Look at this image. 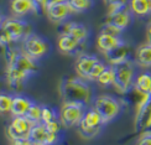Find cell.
<instances>
[{"label": "cell", "mask_w": 151, "mask_h": 145, "mask_svg": "<svg viewBox=\"0 0 151 145\" xmlns=\"http://www.w3.org/2000/svg\"><path fill=\"white\" fill-rule=\"evenodd\" d=\"M50 50L48 43L35 34H30L22 40V52L26 53L30 58L40 60L43 56H46Z\"/></svg>", "instance_id": "obj_6"}, {"label": "cell", "mask_w": 151, "mask_h": 145, "mask_svg": "<svg viewBox=\"0 0 151 145\" xmlns=\"http://www.w3.org/2000/svg\"><path fill=\"white\" fill-rule=\"evenodd\" d=\"M60 93L63 103L77 104L86 108L92 99V89L82 77H70L61 82Z\"/></svg>", "instance_id": "obj_1"}, {"label": "cell", "mask_w": 151, "mask_h": 145, "mask_svg": "<svg viewBox=\"0 0 151 145\" xmlns=\"http://www.w3.org/2000/svg\"><path fill=\"white\" fill-rule=\"evenodd\" d=\"M11 14L15 17H22L25 15L34 12L36 15V8L32 0H11L10 1Z\"/></svg>", "instance_id": "obj_17"}, {"label": "cell", "mask_w": 151, "mask_h": 145, "mask_svg": "<svg viewBox=\"0 0 151 145\" xmlns=\"http://www.w3.org/2000/svg\"><path fill=\"white\" fill-rule=\"evenodd\" d=\"M32 125L34 123L29 120L26 117H14V119H12L10 125L8 127V130H6L9 139L12 141L21 139V138H29Z\"/></svg>", "instance_id": "obj_9"}, {"label": "cell", "mask_w": 151, "mask_h": 145, "mask_svg": "<svg viewBox=\"0 0 151 145\" xmlns=\"http://www.w3.org/2000/svg\"><path fill=\"white\" fill-rule=\"evenodd\" d=\"M129 55H130V48L128 45L122 43L120 46H118L115 48L110 50L109 52L105 53L106 61L110 66H115L119 63H123V62L129 60Z\"/></svg>", "instance_id": "obj_16"}, {"label": "cell", "mask_w": 151, "mask_h": 145, "mask_svg": "<svg viewBox=\"0 0 151 145\" xmlns=\"http://www.w3.org/2000/svg\"><path fill=\"white\" fill-rule=\"evenodd\" d=\"M12 100H14V97L9 96V94H1V96H0V112H1L3 114L11 112Z\"/></svg>", "instance_id": "obj_28"}, {"label": "cell", "mask_w": 151, "mask_h": 145, "mask_svg": "<svg viewBox=\"0 0 151 145\" xmlns=\"http://www.w3.org/2000/svg\"><path fill=\"white\" fill-rule=\"evenodd\" d=\"M30 77L24 71L19 70L15 66H6V82H8L9 88L12 91H21L24 88L25 81Z\"/></svg>", "instance_id": "obj_10"}, {"label": "cell", "mask_w": 151, "mask_h": 145, "mask_svg": "<svg viewBox=\"0 0 151 145\" xmlns=\"http://www.w3.org/2000/svg\"><path fill=\"white\" fill-rule=\"evenodd\" d=\"M32 1L36 8V15H39L41 11H46V9H47L46 0H32Z\"/></svg>", "instance_id": "obj_34"}, {"label": "cell", "mask_w": 151, "mask_h": 145, "mask_svg": "<svg viewBox=\"0 0 151 145\" xmlns=\"http://www.w3.org/2000/svg\"><path fill=\"white\" fill-rule=\"evenodd\" d=\"M81 41L71 35H61L58 39V48L62 53H73L81 46Z\"/></svg>", "instance_id": "obj_20"}, {"label": "cell", "mask_w": 151, "mask_h": 145, "mask_svg": "<svg viewBox=\"0 0 151 145\" xmlns=\"http://www.w3.org/2000/svg\"><path fill=\"white\" fill-rule=\"evenodd\" d=\"M104 3L108 6L109 11H116L119 9H124V8H128V4L130 3V0H104Z\"/></svg>", "instance_id": "obj_30"}, {"label": "cell", "mask_w": 151, "mask_h": 145, "mask_svg": "<svg viewBox=\"0 0 151 145\" xmlns=\"http://www.w3.org/2000/svg\"><path fill=\"white\" fill-rule=\"evenodd\" d=\"M84 108L77 104H71V103H63V105L61 107L58 119L61 124L66 128L74 127L78 125L79 122L82 120V118L84 115Z\"/></svg>", "instance_id": "obj_8"}, {"label": "cell", "mask_w": 151, "mask_h": 145, "mask_svg": "<svg viewBox=\"0 0 151 145\" xmlns=\"http://www.w3.org/2000/svg\"><path fill=\"white\" fill-rule=\"evenodd\" d=\"M31 145H42V144H39V143H32Z\"/></svg>", "instance_id": "obj_40"}, {"label": "cell", "mask_w": 151, "mask_h": 145, "mask_svg": "<svg viewBox=\"0 0 151 145\" xmlns=\"http://www.w3.org/2000/svg\"><path fill=\"white\" fill-rule=\"evenodd\" d=\"M47 129H46V125L45 123H36L32 125V128L30 130V134H29V139L32 141V143H39V144H45V139H46V135H47Z\"/></svg>", "instance_id": "obj_23"}, {"label": "cell", "mask_w": 151, "mask_h": 145, "mask_svg": "<svg viewBox=\"0 0 151 145\" xmlns=\"http://www.w3.org/2000/svg\"><path fill=\"white\" fill-rule=\"evenodd\" d=\"M26 117L29 120H31L34 124L36 123H40L41 122V118H42V107L36 104V103H32L31 108L29 109V112L26 113Z\"/></svg>", "instance_id": "obj_26"}, {"label": "cell", "mask_w": 151, "mask_h": 145, "mask_svg": "<svg viewBox=\"0 0 151 145\" xmlns=\"http://www.w3.org/2000/svg\"><path fill=\"white\" fill-rule=\"evenodd\" d=\"M105 67H106V65H105V63H103V62L99 60V61L97 62V63L93 66L92 71L89 72V74H88L87 79H89V81H98L99 76L102 74V72L105 70Z\"/></svg>", "instance_id": "obj_29"}, {"label": "cell", "mask_w": 151, "mask_h": 145, "mask_svg": "<svg viewBox=\"0 0 151 145\" xmlns=\"http://www.w3.org/2000/svg\"><path fill=\"white\" fill-rule=\"evenodd\" d=\"M31 144H32V141H31L29 138H21V139L11 141V145H31Z\"/></svg>", "instance_id": "obj_37"}, {"label": "cell", "mask_w": 151, "mask_h": 145, "mask_svg": "<svg viewBox=\"0 0 151 145\" xmlns=\"http://www.w3.org/2000/svg\"><path fill=\"white\" fill-rule=\"evenodd\" d=\"M73 12H83L92 6V0H67Z\"/></svg>", "instance_id": "obj_27"}, {"label": "cell", "mask_w": 151, "mask_h": 145, "mask_svg": "<svg viewBox=\"0 0 151 145\" xmlns=\"http://www.w3.org/2000/svg\"><path fill=\"white\" fill-rule=\"evenodd\" d=\"M10 66L17 67L19 70L24 71L29 76H34L37 73V71H39V67H37V65L35 63V60L30 58L29 56L26 53H24L22 51L21 52L19 51L17 56L15 57L14 62H12V65H10Z\"/></svg>", "instance_id": "obj_15"}, {"label": "cell", "mask_w": 151, "mask_h": 145, "mask_svg": "<svg viewBox=\"0 0 151 145\" xmlns=\"http://www.w3.org/2000/svg\"><path fill=\"white\" fill-rule=\"evenodd\" d=\"M32 105V102L24 97V96H15L14 100H12V107H11V112L10 114L12 117H25L29 109Z\"/></svg>", "instance_id": "obj_19"}, {"label": "cell", "mask_w": 151, "mask_h": 145, "mask_svg": "<svg viewBox=\"0 0 151 145\" xmlns=\"http://www.w3.org/2000/svg\"><path fill=\"white\" fill-rule=\"evenodd\" d=\"M57 32L60 35H71L81 42H83L88 36V30L78 22H61Z\"/></svg>", "instance_id": "obj_13"}, {"label": "cell", "mask_w": 151, "mask_h": 145, "mask_svg": "<svg viewBox=\"0 0 151 145\" xmlns=\"http://www.w3.org/2000/svg\"><path fill=\"white\" fill-rule=\"evenodd\" d=\"M56 119H58V114L55 112L53 108H51V107H42V118H41L42 123L47 124L52 120H56Z\"/></svg>", "instance_id": "obj_31"}, {"label": "cell", "mask_w": 151, "mask_h": 145, "mask_svg": "<svg viewBox=\"0 0 151 145\" xmlns=\"http://www.w3.org/2000/svg\"><path fill=\"white\" fill-rule=\"evenodd\" d=\"M129 8L137 16H146L151 12V0H130Z\"/></svg>", "instance_id": "obj_24"}, {"label": "cell", "mask_w": 151, "mask_h": 145, "mask_svg": "<svg viewBox=\"0 0 151 145\" xmlns=\"http://www.w3.org/2000/svg\"><path fill=\"white\" fill-rule=\"evenodd\" d=\"M31 34V27L27 22L21 20L20 17H6L1 24V34L0 42L1 45H11L12 42L24 40Z\"/></svg>", "instance_id": "obj_2"}, {"label": "cell", "mask_w": 151, "mask_h": 145, "mask_svg": "<svg viewBox=\"0 0 151 145\" xmlns=\"http://www.w3.org/2000/svg\"><path fill=\"white\" fill-rule=\"evenodd\" d=\"M58 140V135L57 133H47L46 139H45V144L43 145H53Z\"/></svg>", "instance_id": "obj_35"}, {"label": "cell", "mask_w": 151, "mask_h": 145, "mask_svg": "<svg viewBox=\"0 0 151 145\" xmlns=\"http://www.w3.org/2000/svg\"><path fill=\"white\" fill-rule=\"evenodd\" d=\"M135 63L140 67H151V45L147 42L137 48L135 55Z\"/></svg>", "instance_id": "obj_22"}, {"label": "cell", "mask_w": 151, "mask_h": 145, "mask_svg": "<svg viewBox=\"0 0 151 145\" xmlns=\"http://www.w3.org/2000/svg\"><path fill=\"white\" fill-rule=\"evenodd\" d=\"M72 12H73V10L71 8V5L68 4V1L56 4V5H52L46 9V14L50 20L53 22H60V24L63 22Z\"/></svg>", "instance_id": "obj_12"}, {"label": "cell", "mask_w": 151, "mask_h": 145, "mask_svg": "<svg viewBox=\"0 0 151 145\" xmlns=\"http://www.w3.org/2000/svg\"><path fill=\"white\" fill-rule=\"evenodd\" d=\"M134 89L137 91L142 96H150L151 94V73L144 72L136 76L134 82Z\"/></svg>", "instance_id": "obj_21"}, {"label": "cell", "mask_w": 151, "mask_h": 145, "mask_svg": "<svg viewBox=\"0 0 151 145\" xmlns=\"http://www.w3.org/2000/svg\"><path fill=\"white\" fill-rule=\"evenodd\" d=\"M137 145H151V133H144L137 141Z\"/></svg>", "instance_id": "obj_36"}, {"label": "cell", "mask_w": 151, "mask_h": 145, "mask_svg": "<svg viewBox=\"0 0 151 145\" xmlns=\"http://www.w3.org/2000/svg\"><path fill=\"white\" fill-rule=\"evenodd\" d=\"M123 42V40L119 36H114V35H108V34H99L98 39H97V46L102 52L106 53L109 52L110 50L115 48L118 46H120Z\"/></svg>", "instance_id": "obj_18"}, {"label": "cell", "mask_w": 151, "mask_h": 145, "mask_svg": "<svg viewBox=\"0 0 151 145\" xmlns=\"http://www.w3.org/2000/svg\"><path fill=\"white\" fill-rule=\"evenodd\" d=\"M45 125H46V129H47L48 133H57L58 134V131L61 129V125L62 124L60 122V119H56V120H52V122L45 124Z\"/></svg>", "instance_id": "obj_32"}, {"label": "cell", "mask_w": 151, "mask_h": 145, "mask_svg": "<svg viewBox=\"0 0 151 145\" xmlns=\"http://www.w3.org/2000/svg\"><path fill=\"white\" fill-rule=\"evenodd\" d=\"M135 128L139 131L151 129V94L144 96L136 104Z\"/></svg>", "instance_id": "obj_7"}, {"label": "cell", "mask_w": 151, "mask_h": 145, "mask_svg": "<svg viewBox=\"0 0 151 145\" xmlns=\"http://www.w3.org/2000/svg\"><path fill=\"white\" fill-rule=\"evenodd\" d=\"M99 61L97 56L93 55H81L76 61V72L79 77L87 78L89 72L92 71L93 66Z\"/></svg>", "instance_id": "obj_14"}, {"label": "cell", "mask_w": 151, "mask_h": 145, "mask_svg": "<svg viewBox=\"0 0 151 145\" xmlns=\"http://www.w3.org/2000/svg\"><path fill=\"white\" fill-rule=\"evenodd\" d=\"M120 32H122L120 30H118L116 27L111 26V25H109V24H104L103 29L100 30V34H108V35H114V36H118Z\"/></svg>", "instance_id": "obj_33"}, {"label": "cell", "mask_w": 151, "mask_h": 145, "mask_svg": "<svg viewBox=\"0 0 151 145\" xmlns=\"http://www.w3.org/2000/svg\"><path fill=\"white\" fill-rule=\"evenodd\" d=\"M67 0H46V6L50 8L52 5H56V4H60V3H65Z\"/></svg>", "instance_id": "obj_38"}, {"label": "cell", "mask_w": 151, "mask_h": 145, "mask_svg": "<svg viewBox=\"0 0 151 145\" xmlns=\"http://www.w3.org/2000/svg\"><path fill=\"white\" fill-rule=\"evenodd\" d=\"M130 21H131V17H130V12H129L128 8L108 12V15L105 17V24H109L120 31L127 29L129 26Z\"/></svg>", "instance_id": "obj_11"}, {"label": "cell", "mask_w": 151, "mask_h": 145, "mask_svg": "<svg viewBox=\"0 0 151 145\" xmlns=\"http://www.w3.org/2000/svg\"><path fill=\"white\" fill-rule=\"evenodd\" d=\"M147 42L151 45V21H150V24H149V26H147Z\"/></svg>", "instance_id": "obj_39"}, {"label": "cell", "mask_w": 151, "mask_h": 145, "mask_svg": "<svg viewBox=\"0 0 151 145\" xmlns=\"http://www.w3.org/2000/svg\"><path fill=\"white\" fill-rule=\"evenodd\" d=\"M102 124H103V119L100 117L99 113L94 108L88 109L84 112V115L78 124L79 133L83 138L89 139V138L96 136L99 133Z\"/></svg>", "instance_id": "obj_5"}, {"label": "cell", "mask_w": 151, "mask_h": 145, "mask_svg": "<svg viewBox=\"0 0 151 145\" xmlns=\"http://www.w3.org/2000/svg\"><path fill=\"white\" fill-rule=\"evenodd\" d=\"M97 82L103 87L114 84V68H113V66H106L105 70L102 72V74L99 76Z\"/></svg>", "instance_id": "obj_25"}, {"label": "cell", "mask_w": 151, "mask_h": 145, "mask_svg": "<svg viewBox=\"0 0 151 145\" xmlns=\"http://www.w3.org/2000/svg\"><path fill=\"white\" fill-rule=\"evenodd\" d=\"M114 68V86L115 89L125 94L134 87L135 82V66L131 61H125L123 63L113 66Z\"/></svg>", "instance_id": "obj_3"}, {"label": "cell", "mask_w": 151, "mask_h": 145, "mask_svg": "<svg viewBox=\"0 0 151 145\" xmlns=\"http://www.w3.org/2000/svg\"><path fill=\"white\" fill-rule=\"evenodd\" d=\"M93 108L100 114V117L103 119V124H106L119 114L120 103L111 96L100 94V96H97L94 98Z\"/></svg>", "instance_id": "obj_4"}]
</instances>
